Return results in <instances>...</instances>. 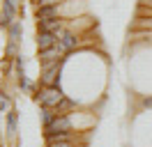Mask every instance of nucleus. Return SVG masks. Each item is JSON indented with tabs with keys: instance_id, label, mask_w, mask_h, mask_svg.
<instances>
[{
	"instance_id": "obj_3",
	"label": "nucleus",
	"mask_w": 152,
	"mask_h": 147,
	"mask_svg": "<svg viewBox=\"0 0 152 147\" xmlns=\"http://www.w3.org/2000/svg\"><path fill=\"white\" fill-rule=\"evenodd\" d=\"M58 74H60V62H53L46 67V71L42 76V83L46 87H56V81H58Z\"/></svg>"
},
{
	"instance_id": "obj_17",
	"label": "nucleus",
	"mask_w": 152,
	"mask_h": 147,
	"mask_svg": "<svg viewBox=\"0 0 152 147\" xmlns=\"http://www.w3.org/2000/svg\"><path fill=\"white\" fill-rule=\"evenodd\" d=\"M32 2H42V0H32Z\"/></svg>"
},
{
	"instance_id": "obj_12",
	"label": "nucleus",
	"mask_w": 152,
	"mask_h": 147,
	"mask_svg": "<svg viewBox=\"0 0 152 147\" xmlns=\"http://www.w3.org/2000/svg\"><path fill=\"white\" fill-rule=\"evenodd\" d=\"M19 32H21V25H19V23H12V25H10V37H12V44H14L16 39H19Z\"/></svg>"
},
{
	"instance_id": "obj_16",
	"label": "nucleus",
	"mask_w": 152,
	"mask_h": 147,
	"mask_svg": "<svg viewBox=\"0 0 152 147\" xmlns=\"http://www.w3.org/2000/svg\"><path fill=\"white\" fill-rule=\"evenodd\" d=\"M145 25H148V28H152V18H148V21H145Z\"/></svg>"
},
{
	"instance_id": "obj_6",
	"label": "nucleus",
	"mask_w": 152,
	"mask_h": 147,
	"mask_svg": "<svg viewBox=\"0 0 152 147\" xmlns=\"http://www.w3.org/2000/svg\"><path fill=\"white\" fill-rule=\"evenodd\" d=\"M39 28H42L44 32H53V35H58V32L62 30V25H60L58 18H53V21H39Z\"/></svg>"
},
{
	"instance_id": "obj_2",
	"label": "nucleus",
	"mask_w": 152,
	"mask_h": 147,
	"mask_svg": "<svg viewBox=\"0 0 152 147\" xmlns=\"http://www.w3.org/2000/svg\"><path fill=\"white\" fill-rule=\"evenodd\" d=\"M69 127H72L69 117H67V115H58V117L46 127V136H51V133H67Z\"/></svg>"
},
{
	"instance_id": "obj_1",
	"label": "nucleus",
	"mask_w": 152,
	"mask_h": 147,
	"mask_svg": "<svg viewBox=\"0 0 152 147\" xmlns=\"http://www.w3.org/2000/svg\"><path fill=\"white\" fill-rule=\"evenodd\" d=\"M62 99H65V97H62V92L58 90V87H46V90L37 97V101L44 106V108H58Z\"/></svg>"
},
{
	"instance_id": "obj_10",
	"label": "nucleus",
	"mask_w": 152,
	"mask_h": 147,
	"mask_svg": "<svg viewBox=\"0 0 152 147\" xmlns=\"http://www.w3.org/2000/svg\"><path fill=\"white\" fill-rule=\"evenodd\" d=\"M48 138V143H51V145H62V143H67V140H69V133H51V136H46Z\"/></svg>"
},
{
	"instance_id": "obj_8",
	"label": "nucleus",
	"mask_w": 152,
	"mask_h": 147,
	"mask_svg": "<svg viewBox=\"0 0 152 147\" xmlns=\"http://www.w3.org/2000/svg\"><path fill=\"white\" fill-rule=\"evenodd\" d=\"M58 44L62 46V51H69V48H74L76 37L72 35V32H62V35H60V41H58Z\"/></svg>"
},
{
	"instance_id": "obj_4",
	"label": "nucleus",
	"mask_w": 152,
	"mask_h": 147,
	"mask_svg": "<svg viewBox=\"0 0 152 147\" xmlns=\"http://www.w3.org/2000/svg\"><path fill=\"white\" fill-rule=\"evenodd\" d=\"M14 12H16V0H5V2H2V21H0L5 28H10V25H12Z\"/></svg>"
},
{
	"instance_id": "obj_11",
	"label": "nucleus",
	"mask_w": 152,
	"mask_h": 147,
	"mask_svg": "<svg viewBox=\"0 0 152 147\" xmlns=\"http://www.w3.org/2000/svg\"><path fill=\"white\" fill-rule=\"evenodd\" d=\"M42 117H44V124L48 127V124L58 117V113H51V108H44V110H42Z\"/></svg>"
},
{
	"instance_id": "obj_13",
	"label": "nucleus",
	"mask_w": 152,
	"mask_h": 147,
	"mask_svg": "<svg viewBox=\"0 0 152 147\" xmlns=\"http://www.w3.org/2000/svg\"><path fill=\"white\" fill-rule=\"evenodd\" d=\"M5 108H10V97L7 94H0V110H5Z\"/></svg>"
},
{
	"instance_id": "obj_5",
	"label": "nucleus",
	"mask_w": 152,
	"mask_h": 147,
	"mask_svg": "<svg viewBox=\"0 0 152 147\" xmlns=\"http://www.w3.org/2000/svg\"><path fill=\"white\" fill-rule=\"evenodd\" d=\"M56 39H58V35L39 30V37H37V46H39V51H48V48H53V46H56Z\"/></svg>"
},
{
	"instance_id": "obj_14",
	"label": "nucleus",
	"mask_w": 152,
	"mask_h": 147,
	"mask_svg": "<svg viewBox=\"0 0 152 147\" xmlns=\"http://www.w3.org/2000/svg\"><path fill=\"white\" fill-rule=\"evenodd\" d=\"M67 108H72V101L62 99V101H60V106H58V110H67Z\"/></svg>"
},
{
	"instance_id": "obj_15",
	"label": "nucleus",
	"mask_w": 152,
	"mask_h": 147,
	"mask_svg": "<svg viewBox=\"0 0 152 147\" xmlns=\"http://www.w3.org/2000/svg\"><path fill=\"white\" fill-rule=\"evenodd\" d=\"M51 147H72L69 143H62V145H51Z\"/></svg>"
},
{
	"instance_id": "obj_9",
	"label": "nucleus",
	"mask_w": 152,
	"mask_h": 147,
	"mask_svg": "<svg viewBox=\"0 0 152 147\" xmlns=\"http://www.w3.org/2000/svg\"><path fill=\"white\" fill-rule=\"evenodd\" d=\"M7 133L10 136L16 133V110H10V115H7Z\"/></svg>"
},
{
	"instance_id": "obj_7",
	"label": "nucleus",
	"mask_w": 152,
	"mask_h": 147,
	"mask_svg": "<svg viewBox=\"0 0 152 147\" xmlns=\"http://www.w3.org/2000/svg\"><path fill=\"white\" fill-rule=\"evenodd\" d=\"M58 16V9L56 7H39V12H37V18L39 21H53V18Z\"/></svg>"
}]
</instances>
